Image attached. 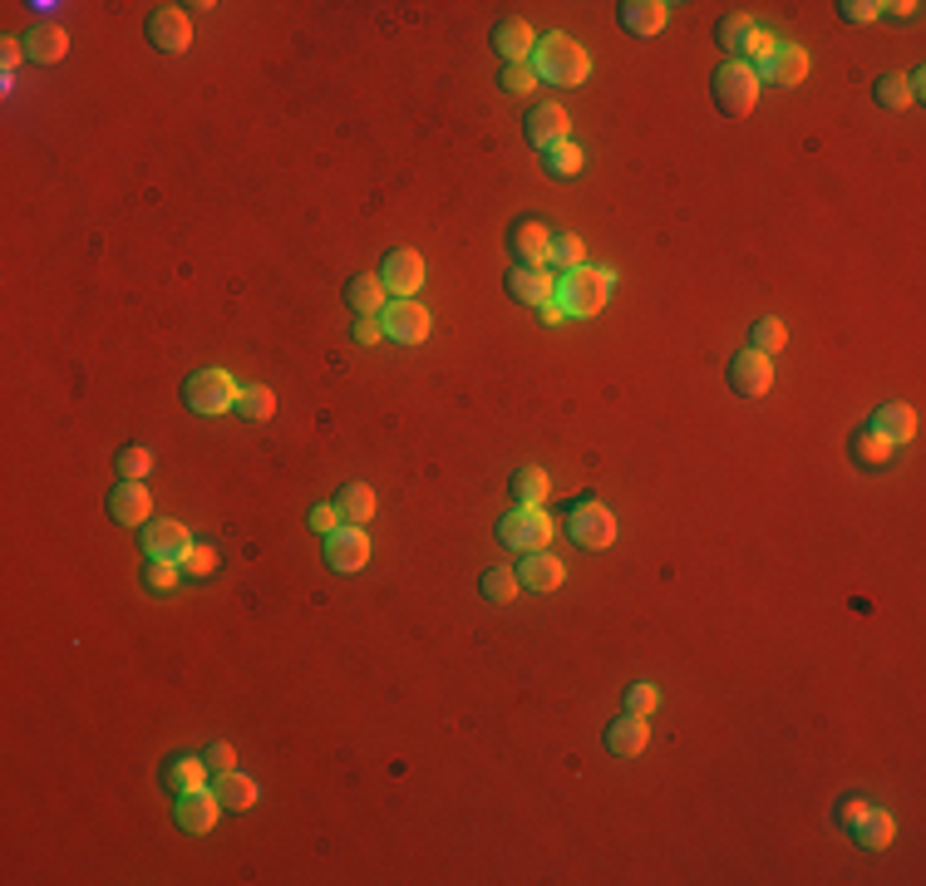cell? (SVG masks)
<instances>
[{"mask_svg": "<svg viewBox=\"0 0 926 886\" xmlns=\"http://www.w3.org/2000/svg\"><path fill=\"white\" fill-rule=\"evenodd\" d=\"M616 287V271L612 267H577V271H562L557 277V311L567 321H592L596 311L606 305V295Z\"/></svg>", "mask_w": 926, "mask_h": 886, "instance_id": "obj_1", "label": "cell"}, {"mask_svg": "<svg viewBox=\"0 0 926 886\" xmlns=\"http://www.w3.org/2000/svg\"><path fill=\"white\" fill-rule=\"evenodd\" d=\"M528 65L538 79L557 84V89H577V84L592 79V55H586L572 35H542Z\"/></svg>", "mask_w": 926, "mask_h": 886, "instance_id": "obj_2", "label": "cell"}, {"mask_svg": "<svg viewBox=\"0 0 926 886\" xmlns=\"http://www.w3.org/2000/svg\"><path fill=\"white\" fill-rule=\"evenodd\" d=\"M760 74L754 65H744V60H724L720 69H714V99H720V109L730 114V119H744V114L760 104Z\"/></svg>", "mask_w": 926, "mask_h": 886, "instance_id": "obj_3", "label": "cell"}, {"mask_svg": "<svg viewBox=\"0 0 926 886\" xmlns=\"http://www.w3.org/2000/svg\"><path fill=\"white\" fill-rule=\"evenodd\" d=\"M183 399H187L193 414H227V409H237L241 385L227 375V369H197V375H187Z\"/></svg>", "mask_w": 926, "mask_h": 886, "instance_id": "obj_4", "label": "cell"}, {"mask_svg": "<svg viewBox=\"0 0 926 886\" xmlns=\"http://www.w3.org/2000/svg\"><path fill=\"white\" fill-rule=\"evenodd\" d=\"M552 517H547L542 508H513L508 517L498 522V537H503V547H513V552H547L552 547Z\"/></svg>", "mask_w": 926, "mask_h": 886, "instance_id": "obj_5", "label": "cell"}, {"mask_svg": "<svg viewBox=\"0 0 926 886\" xmlns=\"http://www.w3.org/2000/svg\"><path fill=\"white\" fill-rule=\"evenodd\" d=\"M760 74V84H774V89H794V84H804L808 74V50L804 45H788V40H778L769 55L754 65Z\"/></svg>", "mask_w": 926, "mask_h": 886, "instance_id": "obj_6", "label": "cell"}, {"mask_svg": "<svg viewBox=\"0 0 926 886\" xmlns=\"http://www.w3.org/2000/svg\"><path fill=\"white\" fill-rule=\"evenodd\" d=\"M325 562H331V572H365V562H370V537H365V527H351L341 522L331 537H325Z\"/></svg>", "mask_w": 926, "mask_h": 886, "instance_id": "obj_7", "label": "cell"}, {"mask_svg": "<svg viewBox=\"0 0 926 886\" xmlns=\"http://www.w3.org/2000/svg\"><path fill=\"white\" fill-rule=\"evenodd\" d=\"M429 331H434V321H429V311L409 295V301H389L385 305V335L395 345H424Z\"/></svg>", "mask_w": 926, "mask_h": 886, "instance_id": "obj_8", "label": "cell"}, {"mask_svg": "<svg viewBox=\"0 0 926 886\" xmlns=\"http://www.w3.org/2000/svg\"><path fill=\"white\" fill-rule=\"evenodd\" d=\"M567 522H572L577 542L592 547V552H602V547L616 542V517H612V508H606V503H577Z\"/></svg>", "mask_w": 926, "mask_h": 886, "instance_id": "obj_9", "label": "cell"}, {"mask_svg": "<svg viewBox=\"0 0 926 886\" xmlns=\"http://www.w3.org/2000/svg\"><path fill=\"white\" fill-rule=\"evenodd\" d=\"M143 552H149V562H177L183 566V557L193 552V537H187L183 522L153 517V522L143 527Z\"/></svg>", "mask_w": 926, "mask_h": 886, "instance_id": "obj_10", "label": "cell"}, {"mask_svg": "<svg viewBox=\"0 0 926 886\" xmlns=\"http://www.w3.org/2000/svg\"><path fill=\"white\" fill-rule=\"evenodd\" d=\"M380 281H385V291L395 295V301H409V295L424 287V257L409 251V247H395L385 257V267H380Z\"/></svg>", "mask_w": 926, "mask_h": 886, "instance_id": "obj_11", "label": "cell"}, {"mask_svg": "<svg viewBox=\"0 0 926 886\" xmlns=\"http://www.w3.org/2000/svg\"><path fill=\"white\" fill-rule=\"evenodd\" d=\"M149 40H153V50H163V55H187V50H193V20H187V10H177V6L153 10Z\"/></svg>", "mask_w": 926, "mask_h": 886, "instance_id": "obj_12", "label": "cell"}, {"mask_svg": "<svg viewBox=\"0 0 926 886\" xmlns=\"http://www.w3.org/2000/svg\"><path fill=\"white\" fill-rule=\"evenodd\" d=\"M769 385H774V360H769V355L740 350L730 360V389H734V395L760 399V395H769Z\"/></svg>", "mask_w": 926, "mask_h": 886, "instance_id": "obj_13", "label": "cell"}, {"mask_svg": "<svg viewBox=\"0 0 926 886\" xmlns=\"http://www.w3.org/2000/svg\"><path fill=\"white\" fill-rule=\"evenodd\" d=\"M173 818L183 832H213L217 818H223V798L213 788H193V793H177L173 803Z\"/></svg>", "mask_w": 926, "mask_h": 886, "instance_id": "obj_14", "label": "cell"}, {"mask_svg": "<svg viewBox=\"0 0 926 886\" xmlns=\"http://www.w3.org/2000/svg\"><path fill=\"white\" fill-rule=\"evenodd\" d=\"M552 237L538 217H518L513 222V251H518V267H547L552 271Z\"/></svg>", "mask_w": 926, "mask_h": 886, "instance_id": "obj_15", "label": "cell"}, {"mask_svg": "<svg viewBox=\"0 0 926 886\" xmlns=\"http://www.w3.org/2000/svg\"><path fill=\"white\" fill-rule=\"evenodd\" d=\"M109 517L123 527H149L153 522V493L143 483H129L123 478L119 488L109 493Z\"/></svg>", "mask_w": 926, "mask_h": 886, "instance_id": "obj_16", "label": "cell"}, {"mask_svg": "<svg viewBox=\"0 0 926 886\" xmlns=\"http://www.w3.org/2000/svg\"><path fill=\"white\" fill-rule=\"evenodd\" d=\"M493 50H498L503 65H528L532 50H538V35H532L528 20H503V25H493Z\"/></svg>", "mask_w": 926, "mask_h": 886, "instance_id": "obj_17", "label": "cell"}, {"mask_svg": "<svg viewBox=\"0 0 926 886\" xmlns=\"http://www.w3.org/2000/svg\"><path fill=\"white\" fill-rule=\"evenodd\" d=\"M646 744H650V724H646V714H616L612 724H606V748H612L616 758H636V754H646Z\"/></svg>", "mask_w": 926, "mask_h": 886, "instance_id": "obj_18", "label": "cell"}, {"mask_svg": "<svg viewBox=\"0 0 926 886\" xmlns=\"http://www.w3.org/2000/svg\"><path fill=\"white\" fill-rule=\"evenodd\" d=\"M567 129H572V119H567V109L552 99L528 114V143L538 148V153H547L552 143H567Z\"/></svg>", "mask_w": 926, "mask_h": 886, "instance_id": "obj_19", "label": "cell"}, {"mask_svg": "<svg viewBox=\"0 0 926 886\" xmlns=\"http://www.w3.org/2000/svg\"><path fill=\"white\" fill-rule=\"evenodd\" d=\"M848 832H852V842H858V847L882 852L892 838H897V818H892V812H882V808H862L858 818L848 822Z\"/></svg>", "mask_w": 926, "mask_h": 886, "instance_id": "obj_20", "label": "cell"}, {"mask_svg": "<svg viewBox=\"0 0 926 886\" xmlns=\"http://www.w3.org/2000/svg\"><path fill=\"white\" fill-rule=\"evenodd\" d=\"M616 15H621V25H626L631 35L650 40V35H660V30H666L670 6H666V0H626V6H621Z\"/></svg>", "mask_w": 926, "mask_h": 886, "instance_id": "obj_21", "label": "cell"}, {"mask_svg": "<svg viewBox=\"0 0 926 886\" xmlns=\"http://www.w3.org/2000/svg\"><path fill=\"white\" fill-rule=\"evenodd\" d=\"M508 291L518 295L523 305H532V311H538V305H547L557 295V277L547 267H518L508 277Z\"/></svg>", "mask_w": 926, "mask_h": 886, "instance_id": "obj_22", "label": "cell"}, {"mask_svg": "<svg viewBox=\"0 0 926 886\" xmlns=\"http://www.w3.org/2000/svg\"><path fill=\"white\" fill-rule=\"evenodd\" d=\"M207 758H197V754H177V758H168V768H163V788L168 793H193V788H207Z\"/></svg>", "mask_w": 926, "mask_h": 886, "instance_id": "obj_23", "label": "cell"}, {"mask_svg": "<svg viewBox=\"0 0 926 886\" xmlns=\"http://www.w3.org/2000/svg\"><path fill=\"white\" fill-rule=\"evenodd\" d=\"M868 429L887 439L892 449H902V443H912V434H917V414H912V404H882Z\"/></svg>", "mask_w": 926, "mask_h": 886, "instance_id": "obj_24", "label": "cell"}, {"mask_svg": "<svg viewBox=\"0 0 926 886\" xmlns=\"http://www.w3.org/2000/svg\"><path fill=\"white\" fill-rule=\"evenodd\" d=\"M562 576H567V566L557 562L552 552H528L518 562V582L528 591H557V586H562Z\"/></svg>", "mask_w": 926, "mask_h": 886, "instance_id": "obj_25", "label": "cell"}, {"mask_svg": "<svg viewBox=\"0 0 926 886\" xmlns=\"http://www.w3.org/2000/svg\"><path fill=\"white\" fill-rule=\"evenodd\" d=\"M69 50V35L60 25H35L25 35V60H35V65H60Z\"/></svg>", "mask_w": 926, "mask_h": 886, "instance_id": "obj_26", "label": "cell"}, {"mask_svg": "<svg viewBox=\"0 0 926 886\" xmlns=\"http://www.w3.org/2000/svg\"><path fill=\"white\" fill-rule=\"evenodd\" d=\"M213 793L223 798V808L232 812H247L251 803H257V778H247V774H237V768H227V774H217V784H213Z\"/></svg>", "mask_w": 926, "mask_h": 886, "instance_id": "obj_27", "label": "cell"}, {"mask_svg": "<svg viewBox=\"0 0 926 886\" xmlns=\"http://www.w3.org/2000/svg\"><path fill=\"white\" fill-rule=\"evenodd\" d=\"M754 30H760V25H754L750 15H724L720 30H714V40H720V50H724L730 60H744V55H750Z\"/></svg>", "mask_w": 926, "mask_h": 886, "instance_id": "obj_28", "label": "cell"}, {"mask_svg": "<svg viewBox=\"0 0 926 886\" xmlns=\"http://www.w3.org/2000/svg\"><path fill=\"white\" fill-rule=\"evenodd\" d=\"M335 512H341V522H351V527L370 522V517H375V493L365 488V483H345L341 498H335Z\"/></svg>", "mask_w": 926, "mask_h": 886, "instance_id": "obj_29", "label": "cell"}, {"mask_svg": "<svg viewBox=\"0 0 926 886\" xmlns=\"http://www.w3.org/2000/svg\"><path fill=\"white\" fill-rule=\"evenodd\" d=\"M547 493H552V478H547L538 463H528V468L513 473V498H518V508H542Z\"/></svg>", "mask_w": 926, "mask_h": 886, "instance_id": "obj_30", "label": "cell"}, {"mask_svg": "<svg viewBox=\"0 0 926 886\" xmlns=\"http://www.w3.org/2000/svg\"><path fill=\"white\" fill-rule=\"evenodd\" d=\"M385 281L380 277H355L351 287H345V301H351V311L355 315H375V311H385Z\"/></svg>", "mask_w": 926, "mask_h": 886, "instance_id": "obj_31", "label": "cell"}, {"mask_svg": "<svg viewBox=\"0 0 926 886\" xmlns=\"http://www.w3.org/2000/svg\"><path fill=\"white\" fill-rule=\"evenodd\" d=\"M542 163H547V173H552V177H577V173L586 168V153H582V148H577L572 139H567V143H552V148H547Z\"/></svg>", "mask_w": 926, "mask_h": 886, "instance_id": "obj_32", "label": "cell"}, {"mask_svg": "<svg viewBox=\"0 0 926 886\" xmlns=\"http://www.w3.org/2000/svg\"><path fill=\"white\" fill-rule=\"evenodd\" d=\"M237 414L257 419V424H261V419L277 414V395H271L267 385H247V389H241V399H237Z\"/></svg>", "mask_w": 926, "mask_h": 886, "instance_id": "obj_33", "label": "cell"}, {"mask_svg": "<svg viewBox=\"0 0 926 886\" xmlns=\"http://www.w3.org/2000/svg\"><path fill=\"white\" fill-rule=\"evenodd\" d=\"M784 345H788V331H784V321H778V315H764V321H754V345H750V350H760V355H769V360H774Z\"/></svg>", "mask_w": 926, "mask_h": 886, "instance_id": "obj_34", "label": "cell"}, {"mask_svg": "<svg viewBox=\"0 0 926 886\" xmlns=\"http://www.w3.org/2000/svg\"><path fill=\"white\" fill-rule=\"evenodd\" d=\"M518 572H508V566H493V572H483V596L498 601V606H508V601H518Z\"/></svg>", "mask_w": 926, "mask_h": 886, "instance_id": "obj_35", "label": "cell"}, {"mask_svg": "<svg viewBox=\"0 0 926 886\" xmlns=\"http://www.w3.org/2000/svg\"><path fill=\"white\" fill-rule=\"evenodd\" d=\"M852 453H858V463H868V468H882V463H887V458H892V453H897V449H892V443L882 439V434H872V429H862V434L852 439Z\"/></svg>", "mask_w": 926, "mask_h": 886, "instance_id": "obj_36", "label": "cell"}, {"mask_svg": "<svg viewBox=\"0 0 926 886\" xmlns=\"http://www.w3.org/2000/svg\"><path fill=\"white\" fill-rule=\"evenodd\" d=\"M552 267L557 271H577V267H586V247H582V237H552Z\"/></svg>", "mask_w": 926, "mask_h": 886, "instance_id": "obj_37", "label": "cell"}, {"mask_svg": "<svg viewBox=\"0 0 926 886\" xmlns=\"http://www.w3.org/2000/svg\"><path fill=\"white\" fill-rule=\"evenodd\" d=\"M877 104H882V109H907V104H912L907 79H897V74H882V79H877Z\"/></svg>", "mask_w": 926, "mask_h": 886, "instance_id": "obj_38", "label": "cell"}, {"mask_svg": "<svg viewBox=\"0 0 926 886\" xmlns=\"http://www.w3.org/2000/svg\"><path fill=\"white\" fill-rule=\"evenodd\" d=\"M119 473H123L129 483L149 478V473H153V453H149V449H123V453H119Z\"/></svg>", "mask_w": 926, "mask_h": 886, "instance_id": "obj_39", "label": "cell"}, {"mask_svg": "<svg viewBox=\"0 0 926 886\" xmlns=\"http://www.w3.org/2000/svg\"><path fill=\"white\" fill-rule=\"evenodd\" d=\"M183 572L187 576H213L217 572V552L207 542H193V552L183 557Z\"/></svg>", "mask_w": 926, "mask_h": 886, "instance_id": "obj_40", "label": "cell"}, {"mask_svg": "<svg viewBox=\"0 0 926 886\" xmlns=\"http://www.w3.org/2000/svg\"><path fill=\"white\" fill-rule=\"evenodd\" d=\"M498 84L508 94H528V89H538V74H532V65H503Z\"/></svg>", "mask_w": 926, "mask_h": 886, "instance_id": "obj_41", "label": "cell"}, {"mask_svg": "<svg viewBox=\"0 0 926 886\" xmlns=\"http://www.w3.org/2000/svg\"><path fill=\"white\" fill-rule=\"evenodd\" d=\"M656 704H660L656 684H631V690H626V710L631 714H656Z\"/></svg>", "mask_w": 926, "mask_h": 886, "instance_id": "obj_42", "label": "cell"}, {"mask_svg": "<svg viewBox=\"0 0 926 886\" xmlns=\"http://www.w3.org/2000/svg\"><path fill=\"white\" fill-rule=\"evenodd\" d=\"M838 10H843V20H852V25H872V20L882 15L877 0H843Z\"/></svg>", "mask_w": 926, "mask_h": 886, "instance_id": "obj_43", "label": "cell"}, {"mask_svg": "<svg viewBox=\"0 0 926 886\" xmlns=\"http://www.w3.org/2000/svg\"><path fill=\"white\" fill-rule=\"evenodd\" d=\"M177 572H183L177 562H149V566H143V582H149L153 591H168L177 582Z\"/></svg>", "mask_w": 926, "mask_h": 886, "instance_id": "obj_44", "label": "cell"}, {"mask_svg": "<svg viewBox=\"0 0 926 886\" xmlns=\"http://www.w3.org/2000/svg\"><path fill=\"white\" fill-rule=\"evenodd\" d=\"M203 758H207V768H213V774H227V768H237V748H232V744H213Z\"/></svg>", "mask_w": 926, "mask_h": 886, "instance_id": "obj_45", "label": "cell"}, {"mask_svg": "<svg viewBox=\"0 0 926 886\" xmlns=\"http://www.w3.org/2000/svg\"><path fill=\"white\" fill-rule=\"evenodd\" d=\"M311 527L321 537H331L335 527H341V512H335V503H321V508H311Z\"/></svg>", "mask_w": 926, "mask_h": 886, "instance_id": "obj_46", "label": "cell"}, {"mask_svg": "<svg viewBox=\"0 0 926 886\" xmlns=\"http://www.w3.org/2000/svg\"><path fill=\"white\" fill-rule=\"evenodd\" d=\"M380 335H385V325L375 321V315H360V321H355V341L360 345H380Z\"/></svg>", "mask_w": 926, "mask_h": 886, "instance_id": "obj_47", "label": "cell"}, {"mask_svg": "<svg viewBox=\"0 0 926 886\" xmlns=\"http://www.w3.org/2000/svg\"><path fill=\"white\" fill-rule=\"evenodd\" d=\"M538 315H542V325H562V321H567V315L557 311V301H547V305H538Z\"/></svg>", "mask_w": 926, "mask_h": 886, "instance_id": "obj_48", "label": "cell"}, {"mask_svg": "<svg viewBox=\"0 0 926 886\" xmlns=\"http://www.w3.org/2000/svg\"><path fill=\"white\" fill-rule=\"evenodd\" d=\"M922 84H926V69H912V79H907V94H912V99L922 94Z\"/></svg>", "mask_w": 926, "mask_h": 886, "instance_id": "obj_49", "label": "cell"}]
</instances>
